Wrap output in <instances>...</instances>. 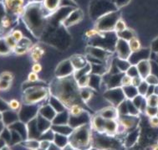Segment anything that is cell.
<instances>
[{
    "label": "cell",
    "mask_w": 158,
    "mask_h": 150,
    "mask_svg": "<svg viewBox=\"0 0 158 150\" xmlns=\"http://www.w3.org/2000/svg\"><path fill=\"white\" fill-rule=\"evenodd\" d=\"M51 147V142L49 139H44L40 141V148L43 150H48Z\"/></svg>",
    "instance_id": "7bdbcfd3"
},
{
    "label": "cell",
    "mask_w": 158,
    "mask_h": 150,
    "mask_svg": "<svg viewBox=\"0 0 158 150\" xmlns=\"http://www.w3.org/2000/svg\"><path fill=\"white\" fill-rule=\"evenodd\" d=\"M137 66L139 75L142 79H146L152 73V66L151 62L147 59H143L135 64Z\"/></svg>",
    "instance_id": "30bf717a"
},
{
    "label": "cell",
    "mask_w": 158,
    "mask_h": 150,
    "mask_svg": "<svg viewBox=\"0 0 158 150\" xmlns=\"http://www.w3.org/2000/svg\"><path fill=\"white\" fill-rule=\"evenodd\" d=\"M104 96L107 101H110L115 107L127 99L121 87L108 88L104 94Z\"/></svg>",
    "instance_id": "8992f818"
},
{
    "label": "cell",
    "mask_w": 158,
    "mask_h": 150,
    "mask_svg": "<svg viewBox=\"0 0 158 150\" xmlns=\"http://www.w3.org/2000/svg\"><path fill=\"white\" fill-rule=\"evenodd\" d=\"M89 80H90V74L89 75H85L81 77L78 78L76 81L80 89L84 87H88L89 85Z\"/></svg>",
    "instance_id": "484cf974"
},
{
    "label": "cell",
    "mask_w": 158,
    "mask_h": 150,
    "mask_svg": "<svg viewBox=\"0 0 158 150\" xmlns=\"http://www.w3.org/2000/svg\"><path fill=\"white\" fill-rule=\"evenodd\" d=\"M75 72V68L72 66L70 60H65L62 61L56 69V75L58 78H64L72 75Z\"/></svg>",
    "instance_id": "ba28073f"
},
{
    "label": "cell",
    "mask_w": 158,
    "mask_h": 150,
    "mask_svg": "<svg viewBox=\"0 0 158 150\" xmlns=\"http://www.w3.org/2000/svg\"><path fill=\"white\" fill-rule=\"evenodd\" d=\"M42 71V66L39 62H35L32 66V71L35 73H40Z\"/></svg>",
    "instance_id": "7dc6e473"
},
{
    "label": "cell",
    "mask_w": 158,
    "mask_h": 150,
    "mask_svg": "<svg viewBox=\"0 0 158 150\" xmlns=\"http://www.w3.org/2000/svg\"><path fill=\"white\" fill-rule=\"evenodd\" d=\"M81 16H82V12L78 10V11L73 12L70 14L69 18L66 19V22L68 25H72V24H75V23H77L81 19Z\"/></svg>",
    "instance_id": "603a6c76"
},
{
    "label": "cell",
    "mask_w": 158,
    "mask_h": 150,
    "mask_svg": "<svg viewBox=\"0 0 158 150\" xmlns=\"http://www.w3.org/2000/svg\"><path fill=\"white\" fill-rule=\"evenodd\" d=\"M52 95L56 96L64 104V107H69L71 105L79 103L80 87L74 75L67 77L58 78L51 87Z\"/></svg>",
    "instance_id": "6da1fadb"
},
{
    "label": "cell",
    "mask_w": 158,
    "mask_h": 150,
    "mask_svg": "<svg viewBox=\"0 0 158 150\" xmlns=\"http://www.w3.org/2000/svg\"><path fill=\"white\" fill-rule=\"evenodd\" d=\"M48 90L42 87H29L24 91L23 96V103L26 105H33L38 103L40 101L45 99L48 96Z\"/></svg>",
    "instance_id": "277c9868"
},
{
    "label": "cell",
    "mask_w": 158,
    "mask_h": 150,
    "mask_svg": "<svg viewBox=\"0 0 158 150\" xmlns=\"http://www.w3.org/2000/svg\"><path fill=\"white\" fill-rule=\"evenodd\" d=\"M93 92L90 87H84L80 89V97L82 101H88L91 99Z\"/></svg>",
    "instance_id": "44dd1931"
},
{
    "label": "cell",
    "mask_w": 158,
    "mask_h": 150,
    "mask_svg": "<svg viewBox=\"0 0 158 150\" xmlns=\"http://www.w3.org/2000/svg\"><path fill=\"white\" fill-rule=\"evenodd\" d=\"M154 94L158 96V85L154 86Z\"/></svg>",
    "instance_id": "f5cc1de1"
},
{
    "label": "cell",
    "mask_w": 158,
    "mask_h": 150,
    "mask_svg": "<svg viewBox=\"0 0 158 150\" xmlns=\"http://www.w3.org/2000/svg\"><path fill=\"white\" fill-rule=\"evenodd\" d=\"M3 39H4V41H5V42L7 43V45H9V48L12 49V51H14V49L17 47L18 42L13 38L11 34H9V35H5V36L3 37Z\"/></svg>",
    "instance_id": "f1b7e54d"
},
{
    "label": "cell",
    "mask_w": 158,
    "mask_h": 150,
    "mask_svg": "<svg viewBox=\"0 0 158 150\" xmlns=\"http://www.w3.org/2000/svg\"><path fill=\"white\" fill-rule=\"evenodd\" d=\"M106 119L102 118L100 114L95 116V118H93L91 122L92 127L97 131L98 133H104V125H105Z\"/></svg>",
    "instance_id": "2e32d148"
},
{
    "label": "cell",
    "mask_w": 158,
    "mask_h": 150,
    "mask_svg": "<svg viewBox=\"0 0 158 150\" xmlns=\"http://www.w3.org/2000/svg\"><path fill=\"white\" fill-rule=\"evenodd\" d=\"M26 147L29 149H37L40 148V142L35 139H30L26 141Z\"/></svg>",
    "instance_id": "74e56055"
},
{
    "label": "cell",
    "mask_w": 158,
    "mask_h": 150,
    "mask_svg": "<svg viewBox=\"0 0 158 150\" xmlns=\"http://www.w3.org/2000/svg\"><path fill=\"white\" fill-rule=\"evenodd\" d=\"M28 82H30V83H35V82H37L39 81V75H38V73H35L34 71H31L28 75Z\"/></svg>",
    "instance_id": "ee69618b"
},
{
    "label": "cell",
    "mask_w": 158,
    "mask_h": 150,
    "mask_svg": "<svg viewBox=\"0 0 158 150\" xmlns=\"http://www.w3.org/2000/svg\"><path fill=\"white\" fill-rule=\"evenodd\" d=\"M9 109L12 111H18L21 108V103L19 101H18L17 99H12L8 102Z\"/></svg>",
    "instance_id": "e575fe53"
},
{
    "label": "cell",
    "mask_w": 158,
    "mask_h": 150,
    "mask_svg": "<svg viewBox=\"0 0 158 150\" xmlns=\"http://www.w3.org/2000/svg\"><path fill=\"white\" fill-rule=\"evenodd\" d=\"M145 113H146L149 118H152V117L157 116L158 107H150V106H147L146 110H145Z\"/></svg>",
    "instance_id": "d590c367"
},
{
    "label": "cell",
    "mask_w": 158,
    "mask_h": 150,
    "mask_svg": "<svg viewBox=\"0 0 158 150\" xmlns=\"http://www.w3.org/2000/svg\"><path fill=\"white\" fill-rule=\"evenodd\" d=\"M123 92L125 94V96L127 100H132L135 96L139 94L137 91V87H134L132 85H130L127 87H121Z\"/></svg>",
    "instance_id": "e0dca14e"
},
{
    "label": "cell",
    "mask_w": 158,
    "mask_h": 150,
    "mask_svg": "<svg viewBox=\"0 0 158 150\" xmlns=\"http://www.w3.org/2000/svg\"><path fill=\"white\" fill-rule=\"evenodd\" d=\"M61 0H44V7L49 12H54L60 7Z\"/></svg>",
    "instance_id": "ffe728a7"
},
{
    "label": "cell",
    "mask_w": 158,
    "mask_h": 150,
    "mask_svg": "<svg viewBox=\"0 0 158 150\" xmlns=\"http://www.w3.org/2000/svg\"><path fill=\"white\" fill-rule=\"evenodd\" d=\"M26 25L28 26L35 36L40 35L43 29V12L40 5L31 4L26 7L25 13L23 15Z\"/></svg>",
    "instance_id": "7a4b0ae2"
},
{
    "label": "cell",
    "mask_w": 158,
    "mask_h": 150,
    "mask_svg": "<svg viewBox=\"0 0 158 150\" xmlns=\"http://www.w3.org/2000/svg\"><path fill=\"white\" fill-rule=\"evenodd\" d=\"M119 123L116 119H106L104 125V133L107 135H115L118 132Z\"/></svg>",
    "instance_id": "7c38bea8"
},
{
    "label": "cell",
    "mask_w": 158,
    "mask_h": 150,
    "mask_svg": "<svg viewBox=\"0 0 158 150\" xmlns=\"http://www.w3.org/2000/svg\"><path fill=\"white\" fill-rule=\"evenodd\" d=\"M44 51L40 47L35 46L31 48V58L34 62H38L43 56Z\"/></svg>",
    "instance_id": "7402d4cb"
},
{
    "label": "cell",
    "mask_w": 158,
    "mask_h": 150,
    "mask_svg": "<svg viewBox=\"0 0 158 150\" xmlns=\"http://www.w3.org/2000/svg\"><path fill=\"white\" fill-rule=\"evenodd\" d=\"M100 115L105 119H117L119 118L117 109L114 106L103 108L100 112Z\"/></svg>",
    "instance_id": "5bb4252c"
},
{
    "label": "cell",
    "mask_w": 158,
    "mask_h": 150,
    "mask_svg": "<svg viewBox=\"0 0 158 150\" xmlns=\"http://www.w3.org/2000/svg\"><path fill=\"white\" fill-rule=\"evenodd\" d=\"M1 118H2V114H1V113H0V120H1Z\"/></svg>",
    "instance_id": "11a10c76"
},
{
    "label": "cell",
    "mask_w": 158,
    "mask_h": 150,
    "mask_svg": "<svg viewBox=\"0 0 158 150\" xmlns=\"http://www.w3.org/2000/svg\"><path fill=\"white\" fill-rule=\"evenodd\" d=\"M144 80L147 81L150 86H156V85H158V77L156 75L152 74V73H151V74H150L146 79H144Z\"/></svg>",
    "instance_id": "8d00e7d4"
},
{
    "label": "cell",
    "mask_w": 158,
    "mask_h": 150,
    "mask_svg": "<svg viewBox=\"0 0 158 150\" xmlns=\"http://www.w3.org/2000/svg\"><path fill=\"white\" fill-rule=\"evenodd\" d=\"M127 29V24H126V22H125L123 19H119L116 21V23H115L114 30L117 32V33H120V32L124 31L125 29Z\"/></svg>",
    "instance_id": "d6a6232c"
},
{
    "label": "cell",
    "mask_w": 158,
    "mask_h": 150,
    "mask_svg": "<svg viewBox=\"0 0 158 150\" xmlns=\"http://www.w3.org/2000/svg\"><path fill=\"white\" fill-rule=\"evenodd\" d=\"M127 75H129L130 77L134 78L136 77V76H139V71H138L137 66H136V65H133L131 64V66L128 68V70L127 71V72H126Z\"/></svg>",
    "instance_id": "836d02e7"
},
{
    "label": "cell",
    "mask_w": 158,
    "mask_h": 150,
    "mask_svg": "<svg viewBox=\"0 0 158 150\" xmlns=\"http://www.w3.org/2000/svg\"><path fill=\"white\" fill-rule=\"evenodd\" d=\"M0 80L11 81L12 82L14 80V75L9 71H3L0 74Z\"/></svg>",
    "instance_id": "b9f144b4"
},
{
    "label": "cell",
    "mask_w": 158,
    "mask_h": 150,
    "mask_svg": "<svg viewBox=\"0 0 158 150\" xmlns=\"http://www.w3.org/2000/svg\"><path fill=\"white\" fill-rule=\"evenodd\" d=\"M132 82V78L130 77L129 75H127L126 73H124L121 80V87H127L131 85Z\"/></svg>",
    "instance_id": "ab89813d"
},
{
    "label": "cell",
    "mask_w": 158,
    "mask_h": 150,
    "mask_svg": "<svg viewBox=\"0 0 158 150\" xmlns=\"http://www.w3.org/2000/svg\"><path fill=\"white\" fill-rule=\"evenodd\" d=\"M30 150H36V149H30Z\"/></svg>",
    "instance_id": "6f0895ef"
},
{
    "label": "cell",
    "mask_w": 158,
    "mask_h": 150,
    "mask_svg": "<svg viewBox=\"0 0 158 150\" xmlns=\"http://www.w3.org/2000/svg\"><path fill=\"white\" fill-rule=\"evenodd\" d=\"M127 107H128V113L131 116H136L141 113L140 110L135 107V104L133 103L131 100H127Z\"/></svg>",
    "instance_id": "83f0119b"
},
{
    "label": "cell",
    "mask_w": 158,
    "mask_h": 150,
    "mask_svg": "<svg viewBox=\"0 0 158 150\" xmlns=\"http://www.w3.org/2000/svg\"><path fill=\"white\" fill-rule=\"evenodd\" d=\"M12 51V49L9 47V45H7V43L4 41L3 38L0 39V55H9V53Z\"/></svg>",
    "instance_id": "f546056e"
},
{
    "label": "cell",
    "mask_w": 158,
    "mask_h": 150,
    "mask_svg": "<svg viewBox=\"0 0 158 150\" xmlns=\"http://www.w3.org/2000/svg\"><path fill=\"white\" fill-rule=\"evenodd\" d=\"M150 126L153 128H157L158 127V116H155L152 118H150L149 120Z\"/></svg>",
    "instance_id": "bcb514c9"
},
{
    "label": "cell",
    "mask_w": 158,
    "mask_h": 150,
    "mask_svg": "<svg viewBox=\"0 0 158 150\" xmlns=\"http://www.w3.org/2000/svg\"><path fill=\"white\" fill-rule=\"evenodd\" d=\"M128 43H129L130 48H131V50L132 53H135V52L140 51L141 49V42L138 40V38L136 37V36L133 37L132 39H131V40L128 41Z\"/></svg>",
    "instance_id": "cb8c5ba5"
},
{
    "label": "cell",
    "mask_w": 158,
    "mask_h": 150,
    "mask_svg": "<svg viewBox=\"0 0 158 150\" xmlns=\"http://www.w3.org/2000/svg\"><path fill=\"white\" fill-rule=\"evenodd\" d=\"M87 52H88V55H90L92 57L98 59L101 61H106V60L108 59V55H109L108 52L100 47L89 46L87 49Z\"/></svg>",
    "instance_id": "8fae6325"
},
{
    "label": "cell",
    "mask_w": 158,
    "mask_h": 150,
    "mask_svg": "<svg viewBox=\"0 0 158 150\" xmlns=\"http://www.w3.org/2000/svg\"><path fill=\"white\" fill-rule=\"evenodd\" d=\"M152 150H158V143L152 146Z\"/></svg>",
    "instance_id": "db71d44e"
},
{
    "label": "cell",
    "mask_w": 158,
    "mask_h": 150,
    "mask_svg": "<svg viewBox=\"0 0 158 150\" xmlns=\"http://www.w3.org/2000/svg\"><path fill=\"white\" fill-rule=\"evenodd\" d=\"M40 115H41L42 117H44V118L48 119L49 121L51 122L52 120H54L56 115H57V113L55 111L51 105H47V106H44V107H42L40 109Z\"/></svg>",
    "instance_id": "9a60e30c"
},
{
    "label": "cell",
    "mask_w": 158,
    "mask_h": 150,
    "mask_svg": "<svg viewBox=\"0 0 158 150\" xmlns=\"http://www.w3.org/2000/svg\"><path fill=\"white\" fill-rule=\"evenodd\" d=\"M118 36H119L120 39H123L125 41H129L131 39H132L133 37H135V34H134V32L131 31V29H125L124 31L118 33Z\"/></svg>",
    "instance_id": "4316f807"
},
{
    "label": "cell",
    "mask_w": 158,
    "mask_h": 150,
    "mask_svg": "<svg viewBox=\"0 0 158 150\" xmlns=\"http://www.w3.org/2000/svg\"><path fill=\"white\" fill-rule=\"evenodd\" d=\"M119 127H121L123 131L134 128L135 126V119L134 116L127 115V116H120L119 118Z\"/></svg>",
    "instance_id": "9c48e42d"
},
{
    "label": "cell",
    "mask_w": 158,
    "mask_h": 150,
    "mask_svg": "<svg viewBox=\"0 0 158 150\" xmlns=\"http://www.w3.org/2000/svg\"><path fill=\"white\" fill-rule=\"evenodd\" d=\"M29 49H31L28 48V47H24L23 45H20L18 44L17 47L14 49V52H15V54H17V55H24V54H26L27 52L29 51Z\"/></svg>",
    "instance_id": "60d3db41"
},
{
    "label": "cell",
    "mask_w": 158,
    "mask_h": 150,
    "mask_svg": "<svg viewBox=\"0 0 158 150\" xmlns=\"http://www.w3.org/2000/svg\"><path fill=\"white\" fill-rule=\"evenodd\" d=\"M69 144L76 149L89 148L90 144V132L85 126H80L74 128L69 135Z\"/></svg>",
    "instance_id": "3957f363"
},
{
    "label": "cell",
    "mask_w": 158,
    "mask_h": 150,
    "mask_svg": "<svg viewBox=\"0 0 158 150\" xmlns=\"http://www.w3.org/2000/svg\"><path fill=\"white\" fill-rule=\"evenodd\" d=\"M12 82L11 81H3V80H0V87H1V91H7L11 87Z\"/></svg>",
    "instance_id": "f6af8a7d"
},
{
    "label": "cell",
    "mask_w": 158,
    "mask_h": 150,
    "mask_svg": "<svg viewBox=\"0 0 158 150\" xmlns=\"http://www.w3.org/2000/svg\"><path fill=\"white\" fill-rule=\"evenodd\" d=\"M99 33H100V31L97 30V29H90V30H89V31H87L86 33H85V35H86L87 37L90 38L94 37L95 35H97Z\"/></svg>",
    "instance_id": "681fc988"
},
{
    "label": "cell",
    "mask_w": 158,
    "mask_h": 150,
    "mask_svg": "<svg viewBox=\"0 0 158 150\" xmlns=\"http://www.w3.org/2000/svg\"><path fill=\"white\" fill-rule=\"evenodd\" d=\"M115 51L117 54L118 58L124 59V60H129L132 52L131 50L128 41H125L123 39H118L115 44Z\"/></svg>",
    "instance_id": "52a82bcc"
},
{
    "label": "cell",
    "mask_w": 158,
    "mask_h": 150,
    "mask_svg": "<svg viewBox=\"0 0 158 150\" xmlns=\"http://www.w3.org/2000/svg\"><path fill=\"white\" fill-rule=\"evenodd\" d=\"M0 107H3L5 110L9 109V105H8V102H5V101H3V100L2 99H0Z\"/></svg>",
    "instance_id": "f907efd6"
},
{
    "label": "cell",
    "mask_w": 158,
    "mask_h": 150,
    "mask_svg": "<svg viewBox=\"0 0 158 150\" xmlns=\"http://www.w3.org/2000/svg\"><path fill=\"white\" fill-rule=\"evenodd\" d=\"M104 150H106V149H104Z\"/></svg>",
    "instance_id": "680465c9"
},
{
    "label": "cell",
    "mask_w": 158,
    "mask_h": 150,
    "mask_svg": "<svg viewBox=\"0 0 158 150\" xmlns=\"http://www.w3.org/2000/svg\"><path fill=\"white\" fill-rule=\"evenodd\" d=\"M84 108L81 107L79 103H75L71 105L69 107V113L70 117L76 118H80L84 114Z\"/></svg>",
    "instance_id": "ac0fdd59"
},
{
    "label": "cell",
    "mask_w": 158,
    "mask_h": 150,
    "mask_svg": "<svg viewBox=\"0 0 158 150\" xmlns=\"http://www.w3.org/2000/svg\"><path fill=\"white\" fill-rule=\"evenodd\" d=\"M0 92H1V87H0Z\"/></svg>",
    "instance_id": "9f6ffc18"
},
{
    "label": "cell",
    "mask_w": 158,
    "mask_h": 150,
    "mask_svg": "<svg viewBox=\"0 0 158 150\" xmlns=\"http://www.w3.org/2000/svg\"><path fill=\"white\" fill-rule=\"evenodd\" d=\"M62 150H75V148L69 143V144H67L62 148Z\"/></svg>",
    "instance_id": "816d5d0a"
},
{
    "label": "cell",
    "mask_w": 158,
    "mask_h": 150,
    "mask_svg": "<svg viewBox=\"0 0 158 150\" xmlns=\"http://www.w3.org/2000/svg\"><path fill=\"white\" fill-rule=\"evenodd\" d=\"M3 7L9 15L23 16L25 13L24 0H3Z\"/></svg>",
    "instance_id": "5b68a950"
},
{
    "label": "cell",
    "mask_w": 158,
    "mask_h": 150,
    "mask_svg": "<svg viewBox=\"0 0 158 150\" xmlns=\"http://www.w3.org/2000/svg\"><path fill=\"white\" fill-rule=\"evenodd\" d=\"M70 61H71L72 66L75 68V71H77V70H80L81 68H83L86 66L87 64L89 63L88 62V60L87 58H85L83 55H73L70 59Z\"/></svg>",
    "instance_id": "4fadbf2b"
},
{
    "label": "cell",
    "mask_w": 158,
    "mask_h": 150,
    "mask_svg": "<svg viewBox=\"0 0 158 150\" xmlns=\"http://www.w3.org/2000/svg\"><path fill=\"white\" fill-rule=\"evenodd\" d=\"M131 63L130 62L129 60H124V59L117 58V60L115 61V66L121 73L127 72V71L131 66Z\"/></svg>",
    "instance_id": "d6986e66"
},
{
    "label": "cell",
    "mask_w": 158,
    "mask_h": 150,
    "mask_svg": "<svg viewBox=\"0 0 158 150\" xmlns=\"http://www.w3.org/2000/svg\"><path fill=\"white\" fill-rule=\"evenodd\" d=\"M13 24V19L9 15H4L0 19V28L1 29H9Z\"/></svg>",
    "instance_id": "d4e9b609"
},
{
    "label": "cell",
    "mask_w": 158,
    "mask_h": 150,
    "mask_svg": "<svg viewBox=\"0 0 158 150\" xmlns=\"http://www.w3.org/2000/svg\"><path fill=\"white\" fill-rule=\"evenodd\" d=\"M150 85L147 83V81L143 80V81H141V84L139 85L137 87V91H138V93L140 94V95L146 97V96H147V91H148V88H149Z\"/></svg>",
    "instance_id": "4dcf8cb0"
},
{
    "label": "cell",
    "mask_w": 158,
    "mask_h": 150,
    "mask_svg": "<svg viewBox=\"0 0 158 150\" xmlns=\"http://www.w3.org/2000/svg\"><path fill=\"white\" fill-rule=\"evenodd\" d=\"M11 35L13 36V38L15 39V41H17L18 43L19 42H20L22 40H23V32L19 30V29H15V30H13L11 32Z\"/></svg>",
    "instance_id": "f35d334b"
},
{
    "label": "cell",
    "mask_w": 158,
    "mask_h": 150,
    "mask_svg": "<svg viewBox=\"0 0 158 150\" xmlns=\"http://www.w3.org/2000/svg\"><path fill=\"white\" fill-rule=\"evenodd\" d=\"M144 79H142V78L139 75V76H136V77H134L132 78V82H131V85L132 86H134V87H137L140 84H141V82L142 81H143Z\"/></svg>",
    "instance_id": "c3c4849f"
},
{
    "label": "cell",
    "mask_w": 158,
    "mask_h": 150,
    "mask_svg": "<svg viewBox=\"0 0 158 150\" xmlns=\"http://www.w3.org/2000/svg\"><path fill=\"white\" fill-rule=\"evenodd\" d=\"M147 106L150 107H158V96L156 94H152V95L146 96Z\"/></svg>",
    "instance_id": "1f68e13d"
}]
</instances>
